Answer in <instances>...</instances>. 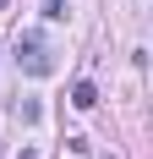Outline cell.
I'll return each mask as SVG.
<instances>
[{"label": "cell", "instance_id": "cell-4", "mask_svg": "<svg viewBox=\"0 0 153 159\" xmlns=\"http://www.w3.org/2000/svg\"><path fill=\"white\" fill-rule=\"evenodd\" d=\"M0 6H6V0H0Z\"/></svg>", "mask_w": 153, "mask_h": 159}, {"label": "cell", "instance_id": "cell-1", "mask_svg": "<svg viewBox=\"0 0 153 159\" xmlns=\"http://www.w3.org/2000/svg\"><path fill=\"white\" fill-rule=\"evenodd\" d=\"M16 61H22L28 77H49V71H55V49L44 44V33H22V39H16Z\"/></svg>", "mask_w": 153, "mask_h": 159}, {"label": "cell", "instance_id": "cell-3", "mask_svg": "<svg viewBox=\"0 0 153 159\" xmlns=\"http://www.w3.org/2000/svg\"><path fill=\"white\" fill-rule=\"evenodd\" d=\"M22 159H38V154H33V148H22Z\"/></svg>", "mask_w": 153, "mask_h": 159}, {"label": "cell", "instance_id": "cell-2", "mask_svg": "<svg viewBox=\"0 0 153 159\" xmlns=\"http://www.w3.org/2000/svg\"><path fill=\"white\" fill-rule=\"evenodd\" d=\"M71 104H76V110H93V104H98V88H93V82H76V88H71Z\"/></svg>", "mask_w": 153, "mask_h": 159}]
</instances>
